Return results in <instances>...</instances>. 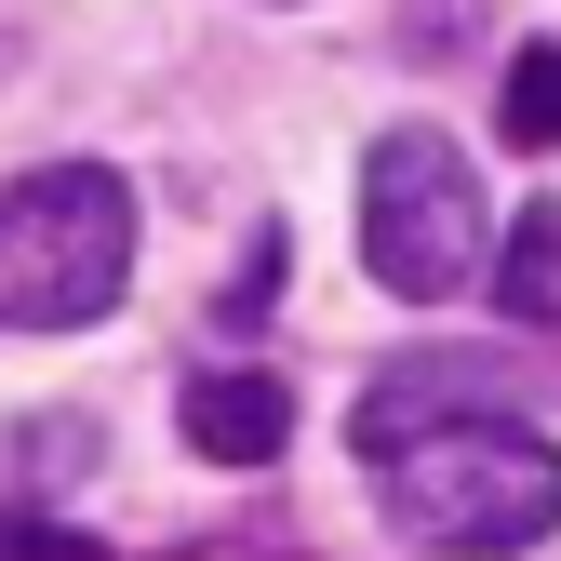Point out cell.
I'll return each instance as SVG.
<instances>
[{"label": "cell", "instance_id": "cell-1", "mask_svg": "<svg viewBox=\"0 0 561 561\" xmlns=\"http://www.w3.org/2000/svg\"><path fill=\"white\" fill-rule=\"evenodd\" d=\"M375 468V508L401 548H442V561H508L535 535H561V442L535 428L522 401H455V414H414V428L362 442Z\"/></svg>", "mask_w": 561, "mask_h": 561}, {"label": "cell", "instance_id": "cell-2", "mask_svg": "<svg viewBox=\"0 0 561 561\" xmlns=\"http://www.w3.org/2000/svg\"><path fill=\"white\" fill-rule=\"evenodd\" d=\"M134 280V187L107 161H41L0 187V334H81Z\"/></svg>", "mask_w": 561, "mask_h": 561}, {"label": "cell", "instance_id": "cell-3", "mask_svg": "<svg viewBox=\"0 0 561 561\" xmlns=\"http://www.w3.org/2000/svg\"><path fill=\"white\" fill-rule=\"evenodd\" d=\"M362 267L388 295H414V308H442V295H468L495 267V215H481V174H468L455 134L401 121V134L362 148Z\"/></svg>", "mask_w": 561, "mask_h": 561}, {"label": "cell", "instance_id": "cell-4", "mask_svg": "<svg viewBox=\"0 0 561 561\" xmlns=\"http://www.w3.org/2000/svg\"><path fill=\"white\" fill-rule=\"evenodd\" d=\"M174 414H187V442L215 455V468H267V455H280V428H295L280 375H254V362H201V375L174 388Z\"/></svg>", "mask_w": 561, "mask_h": 561}, {"label": "cell", "instance_id": "cell-5", "mask_svg": "<svg viewBox=\"0 0 561 561\" xmlns=\"http://www.w3.org/2000/svg\"><path fill=\"white\" fill-rule=\"evenodd\" d=\"M495 308L508 321H561V215H548V201L508 228V254H495Z\"/></svg>", "mask_w": 561, "mask_h": 561}, {"label": "cell", "instance_id": "cell-6", "mask_svg": "<svg viewBox=\"0 0 561 561\" xmlns=\"http://www.w3.org/2000/svg\"><path fill=\"white\" fill-rule=\"evenodd\" d=\"M508 148H561V41L508 54Z\"/></svg>", "mask_w": 561, "mask_h": 561}, {"label": "cell", "instance_id": "cell-7", "mask_svg": "<svg viewBox=\"0 0 561 561\" xmlns=\"http://www.w3.org/2000/svg\"><path fill=\"white\" fill-rule=\"evenodd\" d=\"M0 561H107V548L54 535V522H27V508H0Z\"/></svg>", "mask_w": 561, "mask_h": 561}, {"label": "cell", "instance_id": "cell-8", "mask_svg": "<svg viewBox=\"0 0 561 561\" xmlns=\"http://www.w3.org/2000/svg\"><path fill=\"white\" fill-rule=\"evenodd\" d=\"M401 41H414V54H455V41H468V0H414Z\"/></svg>", "mask_w": 561, "mask_h": 561}]
</instances>
